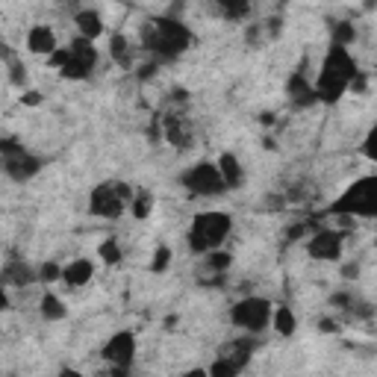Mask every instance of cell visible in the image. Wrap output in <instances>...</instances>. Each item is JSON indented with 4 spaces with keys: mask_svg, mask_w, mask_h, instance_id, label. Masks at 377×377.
Listing matches in <instances>:
<instances>
[{
    "mask_svg": "<svg viewBox=\"0 0 377 377\" xmlns=\"http://www.w3.org/2000/svg\"><path fill=\"white\" fill-rule=\"evenodd\" d=\"M74 24H77V36H83L89 42H97L106 32V24H104V15L97 9H77L74 15Z\"/></svg>",
    "mask_w": 377,
    "mask_h": 377,
    "instance_id": "14",
    "label": "cell"
},
{
    "mask_svg": "<svg viewBox=\"0 0 377 377\" xmlns=\"http://www.w3.org/2000/svg\"><path fill=\"white\" fill-rule=\"evenodd\" d=\"M357 42V27L351 21H333L330 24V44L336 47H351Z\"/></svg>",
    "mask_w": 377,
    "mask_h": 377,
    "instance_id": "22",
    "label": "cell"
},
{
    "mask_svg": "<svg viewBox=\"0 0 377 377\" xmlns=\"http://www.w3.org/2000/svg\"><path fill=\"white\" fill-rule=\"evenodd\" d=\"M27 51L36 54V56H51L54 51H59V42H56V32L51 24H32L27 30Z\"/></svg>",
    "mask_w": 377,
    "mask_h": 377,
    "instance_id": "11",
    "label": "cell"
},
{
    "mask_svg": "<svg viewBox=\"0 0 377 377\" xmlns=\"http://www.w3.org/2000/svg\"><path fill=\"white\" fill-rule=\"evenodd\" d=\"M4 289H9V286H32L39 280V268H30L27 262H21V259H9L6 266H4Z\"/></svg>",
    "mask_w": 377,
    "mask_h": 377,
    "instance_id": "15",
    "label": "cell"
},
{
    "mask_svg": "<svg viewBox=\"0 0 377 377\" xmlns=\"http://www.w3.org/2000/svg\"><path fill=\"white\" fill-rule=\"evenodd\" d=\"M319 333H339V321L321 319V321H319Z\"/></svg>",
    "mask_w": 377,
    "mask_h": 377,
    "instance_id": "37",
    "label": "cell"
},
{
    "mask_svg": "<svg viewBox=\"0 0 377 377\" xmlns=\"http://www.w3.org/2000/svg\"><path fill=\"white\" fill-rule=\"evenodd\" d=\"M330 216L339 218H377V174H366L339 194L327 206Z\"/></svg>",
    "mask_w": 377,
    "mask_h": 377,
    "instance_id": "3",
    "label": "cell"
},
{
    "mask_svg": "<svg viewBox=\"0 0 377 377\" xmlns=\"http://www.w3.org/2000/svg\"><path fill=\"white\" fill-rule=\"evenodd\" d=\"M230 230H233V218L227 212H198L186 230V242L192 254L206 257L221 248L227 236H230Z\"/></svg>",
    "mask_w": 377,
    "mask_h": 377,
    "instance_id": "4",
    "label": "cell"
},
{
    "mask_svg": "<svg viewBox=\"0 0 377 377\" xmlns=\"http://www.w3.org/2000/svg\"><path fill=\"white\" fill-rule=\"evenodd\" d=\"M194 36H192V30L183 24V21H177V18H168V15H162V18L151 21L144 30V36H142V44H144V51L147 54H154L156 62H171L177 59L180 54H186L189 47H192Z\"/></svg>",
    "mask_w": 377,
    "mask_h": 377,
    "instance_id": "2",
    "label": "cell"
},
{
    "mask_svg": "<svg viewBox=\"0 0 377 377\" xmlns=\"http://www.w3.org/2000/svg\"><path fill=\"white\" fill-rule=\"evenodd\" d=\"M62 268L56 259H44L39 266V283H62Z\"/></svg>",
    "mask_w": 377,
    "mask_h": 377,
    "instance_id": "28",
    "label": "cell"
},
{
    "mask_svg": "<svg viewBox=\"0 0 377 377\" xmlns=\"http://www.w3.org/2000/svg\"><path fill=\"white\" fill-rule=\"evenodd\" d=\"M109 54H112V59H116V62L130 65V42H127L124 32H112V36H109Z\"/></svg>",
    "mask_w": 377,
    "mask_h": 377,
    "instance_id": "24",
    "label": "cell"
},
{
    "mask_svg": "<svg viewBox=\"0 0 377 377\" xmlns=\"http://www.w3.org/2000/svg\"><path fill=\"white\" fill-rule=\"evenodd\" d=\"M254 351H257V336H239V339H233L230 342V348H227V354H221V357H227V359H233V363L239 366V369H245L251 363V357H254Z\"/></svg>",
    "mask_w": 377,
    "mask_h": 377,
    "instance_id": "17",
    "label": "cell"
},
{
    "mask_svg": "<svg viewBox=\"0 0 377 377\" xmlns=\"http://www.w3.org/2000/svg\"><path fill=\"white\" fill-rule=\"evenodd\" d=\"M245 39H248V44H257V39H262V24H251L248 32H245Z\"/></svg>",
    "mask_w": 377,
    "mask_h": 377,
    "instance_id": "38",
    "label": "cell"
},
{
    "mask_svg": "<svg viewBox=\"0 0 377 377\" xmlns=\"http://www.w3.org/2000/svg\"><path fill=\"white\" fill-rule=\"evenodd\" d=\"M301 233H307V224H295V227H289V242H295V239H301Z\"/></svg>",
    "mask_w": 377,
    "mask_h": 377,
    "instance_id": "40",
    "label": "cell"
},
{
    "mask_svg": "<svg viewBox=\"0 0 377 377\" xmlns=\"http://www.w3.org/2000/svg\"><path fill=\"white\" fill-rule=\"evenodd\" d=\"M92 277H94V262L86 257H77L62 268V283L68 289H83L86 283H92Z\"/></svg>",
    "mask_w": 377,
    "mask_h": 377,
    "instance_id": "13",
    "label": "cell"
},
{
    "mask_svg": "<svg viewBox=\"0 0 377 377\" xmlns=\"http://www.w3.org/2000/svg\"><path fill=\"white\" fill-rule=\"evenodd\" d=\"M271 316H274V304L268 298L248 295V298L236 301V307L230 309V324L251 336H259L266 327H271Z\"/></svg>",
    "mask_w": 377,
    "mask_h": 377,
    "instance_id": "5",
    "label": "cell"
},
{
    "mask_svg": "<svg viewBox=\"0 0 377 377\" xmlns=\"http://www.w3.org/2000/svg\"><path fill=\"white\" fill-rule=\"evenodd\" d=\"M39 316L44 321H62L65 316H68V307H65V301L56 292H44L39 298Z\"/></svg>",
    "mask_w": 377,
    "mask_h": 377,
    "instance_id": "19",
    "label": "cell"
},
{
    "mask_svg": "<svg viewBox=\"0 0 377 377\" xmlns=\"http://www.w3.org/2000/svg\"><path fill=\"white\" fill-rule=\"evenodd\" d=\"M183 377H209V371L206 369H189V371H183Z\"/></svg>",
    "mask_w": 377,
    "mask_h": 377,
    "instance_id": "42",
    "label": "cell"
},
{
    "mask_svg": "<svg viewBox=\"0 0 377 377\" xmlns=\"http://www.w3.org/2000/svg\"><path fill=\"white\" fill-rule=\"evenodd\" d=\"M171 257H174V251L168 248V245H156V251L151 257V271L154 274H166L168 266H171Z\"/></svg>",
    "mask_w": 377,
    "mask_h": 377,
    "instance_id": "26",
    "label": "cell"
},
{
    "mask_svg": "<svg viewBox=\"0 0 377 377\" xmlns=\"http://www.w3.org/2000/svg\"><path fill=\"white\" fill-rule=\"evenodd\" d=\"M359 154H363L369 162H377V124L366 133L363 144H359Z\"/></svg>",
    "mask_w": 377,
    "mask_h": 377,
    "instance_id": "32",
    "label": "cell"
},
{
    "mask_svg": "<svg viewBox=\"0 0 377 377\" xmlns=\"http://www.w3.org/2000/svg\"><path fill=\"white\" fill-rule=\"evenodd\" d=\"M71 56L74 59H80L83 65H89V68L94 71V65H97V47H94V42H89V39H83V36H77V39H71Z\"/></svg>",
    "mask_w": 377,
    "mask_h": 377,
    "instance_id": "20",
    "label": "cell"
},
{
    "mask_svg": "<svg viewBox=\"0 0 377 377\" xmlns=\"http://www.w3.org/2000/svg\"><path fill=\"white\" fill-rule=\"evenodd\" d=\"M359 77V65L357 59L351 56L348 47H336L330 44L327 54L321 56V68H319V77H316V97L319 104H339L342 94L351 89V83Z\"/></svg>",
    "mask_w": 377,
    "mask_h": 377,
    "instance_id": "1",
    "label": "cell"
},
{
    "mask_svg": "<svg viewBox=\"0 0 377 377\" xmlns=\"http://www.w3.org/2000/svg\"><path fill=\"white\" fill-rule=\"evenodd\" d=\"M112 377H127V369H112Z\"/></svg>",
    "mask_w": 377,
    "mask_h": 377,
    "instance_id": "43",
    "label": "cell"
},
{
    "mask_svg": "<svg viewBox=\"0 0 377 377\" xmlns=\"http://www.w3.org/2000/svg\"><path fill=\"white\" fill-rule=\"evenodd\" d=\"M230 254H227V251H212V254H206V259H204V266L212 271V274H224L227 268H230Z\"/></svg>",
    "mask_w": 377,
    "mask_h": 377,
    "instance_id": "27",
    "label": "cell"
},
{
    "mask_svg": "<svg viewBox=\"0 0 377 377\" xmlns=\"http://www.w3.org/2000/svg\"><path fill=\"white\" fill-rule=\"evenodd\" d=\"M156 74V62H147V65H139V80H151Z\"/></svg>",
    "mask_w": 377,
    "mask_h": 377,
    "instance_id": "39",
    "label": "cell"
},
{
    "mask_svg": "<svg viewBox=\"0 0 377 377\" xmlns=\"http://www.w3.org/2000/svg\"><path fill=\"white\" fill-rule=\"evenodd\" d=\"M359 277V262H345L342 266V280H357Z\"/></svg>",
    "mask_w": 377,
    "mask_h": 377,
    "instance_id": "36",
    "label": "cell"
},
{
    "mask_svg": "<svg viewBox=\"0 0 377 377\" xmlns=\"http://www.w3.org/2000/svg\"><path fill=\"white\" fill-rule=\"evenodd\" d=\"M97 259H101L104 266H121L124 251H121V245H118L116 236H106L101 245H97Z\"/></svg>",
    "mask_w": 377,
    "mask_h": 377,
    "instance_id": "21",
    "label": "cell"
},
{
    "mask_svg": "<svg viewBox=\"0 0 377 377\" xmlns=\"http://www.w3.org/2000/svg\"><path fill=\"white\" fill-rule=\"evenodd\" d=\"M180 183H183L192 194H201V198H218V194L230 192L224 183L221 171H218V162H212V159L194 162L192 168H186L183 174H180Z\"/></svg>",
    "mask_w": 377,
    "mask_h": 377,
    "instance_id": "6",
    "label": "cell"
},
{
    "mask_svg": "<svg viewBox=\"0 0 377 377\" xmlns=\"http://www.w3.org/2000/svg\"><path fill=\"white\" fill-rule=\"evenodd\" d=\"M218 9H221V15L227 21H242V18H248L251 15V4H245V0H221L218 4Z\"/></svg>",
    "mask_w": 377,
    "mask_h": 377,
    "instance_id": "25",
    "label": "cell"
},
{
    "mask_svg": "<svg viewBox=\"0 0 377 377\" xmlns=\"http://www.w3.org/2000/svg\"><path fill=\"white\" fill-rule=\"evenodd\" d=\"M127 201H124V194L118 192V180H109V183H97L89 194V212L97 218H109V221H116L121 218L124 212H127Z\"/></svg>",
    "mask_w": 377,
    "mask_h": 377,
    "instance_id": "7",
    "label": "cell"
},
{
    "mask_svg": "<svg viewBox=\"0 0 377 377\" xmlns=\"http://www.w3.org/2000/svg\"><path fill=\"white\" fill-rule=\"evenodd\" d=\"M216 162H218V171H221V177H224L227 189H242V186H245V168H242V162H239L236 154L224 151V154H218Z\"/></svg>",
    "mask_w": 377,
    "mask_h": 377,
    "instance_id": "16",
    "label": "cell"
},
{
    "mask_svg": "<svg viewBox=\"0 0 377 377\" xmlns=\"http://www.w3.org/2000/svg\"><path fill=\"white\" fill-rule=\"evenodd\" d=\"M21 104H24V106H39V104H42V92L27 89V92L21 94Z\"/></svg>",
    "mask_w": 377,
    "mask_h": 377,
    "instance_id": "35",
    "label": "cell"
},
{
    "mask_svg": "<svg viewBox=\"0 0 377 377\" xmlns=\"http://www.w3.org/2000/svg\"><path fill=\"white\" fill-rule=\"evenodd\" d=\"M130 212H133V218H147L154 212V194L147 192V189H136V198L133 204H130Z\"/></svg>",
    "mask_w": 377,
    "mask_h": 377,
    "instance_id": "23",
    "label": "cell"
},
{
    "mask_svg": "<svg viewBox=\"0 0 377 377\" xmlns=\"http://www.w3.org/2000/svg\"><path fill=\"white\" fill-rule=\"evenodd\" d=\"M68 62H71V47H59V51H54L51 56H47V65H51L54 71H62Z\"/></svg>",
    "mask_w": 377,
    "mask_h": 377,
    "instance_id": "33",
    "label": "cell"
},
{
    "mask_svg": "<svg viewBox=\"0 0 377 377\" xmlns=\"http://www.w3.org/2000/svg\"><path fill=\"white\" fill-rule=\"evenodd\" d=\"M44 168V159L30 154L27 147L21 154H12V156H4V171L9 180H15V183H30L32 177H36L39 171Z\"/></svg>",
    "mask_w": 377,
    "mask_h": 377,
    "instance_id": "10",
    "label": "cell"
},
{
    "mask_svg": "<svg viewBox=\"0 0 377 377\" xmlns=\"http://www.w3.org/2000/svg\"><path fill=\"white\" fill-rule=\"evenodd\" d=\"M271 330H274L277 336H283V339L295 336V330H298V319H295V309H292V307H286V304L274 307V316H271Z\"/></svg>",
    "mask_w": 377,
    "mask_h": 377,
    "instance_id": "18",
    "label": "cell"
},
{
    "mask_svg": "<svg viewBox=\"0 0 377 377\" xmlns=\"http://www.w3.org/2000/svg\"><path fill=\"white\" fill-rule=\"evenodd\" d=\"M206 371H209V377H239L242 374V369L233 363V359H227V357H218Z\"/></svg>",
    "mask_w": 377,
    "mask_h": 377,
    "instance_id": "30",
    "label": "cell"
},
{
    "mask_svg": "<svg viewBox=\"0 0 377 377\" xmlns=\"http://www.w3.org/2000/svg\"><path fill=\"white\" fill-rule=\"evenodd\" d=\"M345 251V236L339 230H319L307 239V254L319 262H339Z\"/></svg>",
    "mask_w": 377,
    "mask_h": 377,
    "instance_id": "9",
    "label": "cell"
},
{
    "mask_svg": "<svg viewBox=\"0 0 377 377\" xmlns=\"http://www.w3.org/2000/svg\"><path fill=\"white\" fill-rule=\"evenodd\" d=\"M330 307H339V309H348V307H354V298L348 292H336V295H330Z\"/></svg>",
    "mask_w": 377,
    "mask_h": 377,
    "instance_id": "34",
    "label": "cell"
},
{
    "mask_svg": "<svg viewBox=\"0 0 377 377\" xmlns=\"http://www.w3.org/2000/svg\"><path fill=\"white\" fill-rule=\"evenodd\" d=\"M286 94H289L292 106H298V109H307V106L319 104V97H316V86L309 83L304 71H295V74L286 80Z\"/></svg>",
    "mask_w": 377,
    "mask_h": 377,
    "instance_id": "12",
    "label": "cell"
},
{
    "mask_svg": "<svg viewBox=\"0 0 377 377\" xmlns=\"http://www.w3.org/2000/svg\"><path fill=\"white\" fill-rule=\"evenodd\" d=\"M136 351H139L136 333L133 330H118V333H112L104 342L101 357L106 359L112 369H130V366H133V359H136Z\"/></svg>",
    "mask_w": 377,
    "mask_h": 377,
    "instance_id": "8",
    "label": "cell"
},
{
    "mask_svg": "<svg viewBox=\"0 0 377 377\" xmlns=\"http://www.w3.org/2000/svg\"><path fill=\"white\" fill-rule=\"evenodd\" d=\"M6 68H9V83H12L15 89H21V92H24L27 80H30V74H27V68H24V62L9 59V62H6Z\"/></svg>",
    "mask_w": 377,
    "mask_h": 377,
    "instance_id": "31",
    "label": "cell"
},
{
    "mask_svg": "<svg viewBox=\"0 0 377 377\" xmlns=\"http://www.w3.org/2000/svg\"><path fill=\"white\" fill-rule=\"evenodd\" d=\"M56 377H86V374H83V371H77V369H71V366H65V369H59Z\"/></svg>",
    "mask_w": 377,
    "mask_h": 377,
    "instance_id": "41",
    "label": "cell"
},
{
    "mask_svg": "<svg viewBox=\"0 0 377 377\" xmlns=\"http://www.w3.org/2000/svg\"><path fill=\"white\" fill-rule=\"evenodd\" d=\"M89 74H92L89 65H83V62L74 59V56H71V62L59 71V77H62V80H74V83H80V80H89Z\"/></svg>",
    "mask_w": 377,
    "mask_h": 377,
    "instance_id": "29",
    "label": "cell"
}]
</instances>
